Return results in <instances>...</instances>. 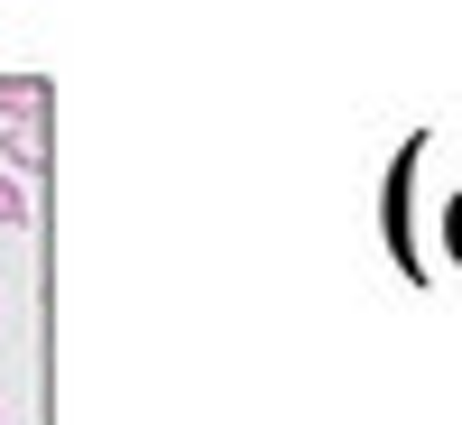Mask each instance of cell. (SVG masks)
Returning <instances> with one entry per match:
<instances>
[{"label":"cell","instance_id":"cell-1","mask_svg":"<svg viewBox=\"0 0 462 425\" xmlns=\"http://www.w3.org/2000/svg\"><path fill=\"white\" fill-rule=\"evenodd\" d=\"M0 231H28V185L0 167Z\"/></svg>","mask_w":462,"mask_h":425},{"label":"cell","instance_id":"cell-2","mask_svg":"<svg viewBox=\"0 0 462 425\" xmlns=\"http://www.w3.org/2000/svg\"><path fill=\"white\" fill-rule=\"evenodd\" d=\"M0 121H37V84H0Z\"/></svg>","mask_w":462,"mask_h":425}]
</instances>
